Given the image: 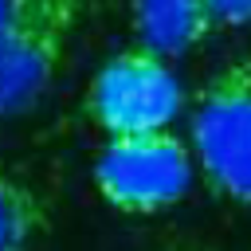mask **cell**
Wrapping results in <instances>:
<instances>
[{
    "label": "cell",
    "instance_id": "obj_1",
    "mask_svg": "<svg viewBox=\"0 0 251 251\" xmlns=\"http://www.w3.org/2000/svg\"><path fill=\"white\" fill-rule=\"evenodd\" d=\"M86 0H0V118L31 114L55 86Z\"/></svg>",
    "mask_w": 251,
    "mask_h": 251
},
{
    "label": "cell",
    "instance_id": "obj_2",
    "mask_svg": "<svg viewBox=\"0 0 251 251\" xmlns=\"http://www.w3.org/2000/svg\"><path fill=\"white\" fill-rule=\"evenodd\" d=\"M188 149L212 192L251 204V55L231 59L196 90Z\"/></svg>",
    "mask_w": 251,
    "mask_h": 251
},
{
    "label": "cell",
    "instance_id": "obj_3",
    "mask_svg": "<svg viewBox=\"0 0 251 251\" xmlns=\"http://www.w3.org/2000/svg\"><path fill=\"white\" fill-rule=\"evenodd\" d=\"M94 188L98 196L126 216H153L180 204L196 180V157L184 137L173 129L106 137L94 153Z\"/></svg>",
    "mask_w": 251,
    "mask_h": 251
},
{
    "label": "cell",
    "instance_id": "obj_4",
    "mask_svg": "<svg viewBox=\"0 0 251 251\" xmlns=\"http://www.w3.org/2000/svg\"><path fill=\"white\" fill-rule=\"evenodd\" d=\"M180 106H184V86L173 63L137 43L110 55L86 86V118L106 137L173 129Z\"/></svg>",
    "mask_w": 251,
    "mask_h": 251
},
{
    "label": "cell",
    "instance_id": "obj_5",
    "mask_svg": "<svg viewBox=\"0 0 251 251\" xmlns=\"http://www.w3.org/2000/svg\"><path fill=\"white\" fill-rule=\"evenodd\" d=\"M129 27L137 35V47L169 63L212 35L204 0H129Z\"/></svg>",
    "mask_w": 251,
    "mask_h": 251
},
{
    "label": "cell",
    "instance_id": "obj_6",
    "mask_svg": "<svg viewBox=\"0 0 251 251\" xmlns=\"http://www.w3.org/2000/svg\"><path fill=\"white\" fill-rule=\"evenodd\" d=\"M51 227V204L24 173L0 169V251H35Z\"/></svg>",
    "mask_w": 251,
    "mask_h": 251
},
{
    "label": "cell",
    "instance_id": "obj_7",
    "mask_svg": "<svg viewBox=\"0 0 251 251\" xmlns=\"http://www.w3.org/2000/svg\"><path fill=\"white\" fill-rule=\"evenodd\" d=\"M212 31H231L251 24V0H204Z\"/></svg>",
    "mask_w": 251,
    "mask_h": 251
},
{
    "label": "cell",
    "instance_id": "obj_8",
    "mask_svg": "<svg viewBox=\"0 0 251 251\" xmlns=\"http://www.w3.org/2000/svg\"><path fill=\"white\" fill-rule=\"evenodd\" d=\"M161 251H212V247H204V243H188V239H173V243H165Z\"/></svg>",
    "mask_w": 251,
    "mask_h": 251
}]
</instances>
